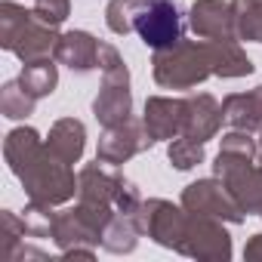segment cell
Wrapping results in <instances>:
<instances>
[{
  "label": "cell",
  "mask_w": 262,
  "mask_h": 262,
  "mask_svg": "<svg viewBox=\"0 0 262 262\" xmlns=\"http://www.w3.org/2000/svg\"><path fill=\"white\" fill-rule=\"evenodd\" d=\"M4 155H7L13 173L22 179L31 201L56 207V204H65L74 198V191H77L74 173L68 170V164L53 158L47 145H40V136L34 129H28V126L13 129L7 136Z\"/></svg>",
  "instance_id": "1"
},
{
  "label": "cell",
  "mask_w": 262,
  "mask_h": 262,
  "mask_svg": "<svg viewBox=\"0 0 262 262\" xmlns=\"http://www.w3.org/2000/svg\"><path fill=\"white\" fill-rule=\"evenodd\" d=\"M213 71V47L210 43H173L155 53V80L167 90L198 86Z\"/></svg>",
  "instance_id": "2"
},
{
  "label": "cell",
  "mask_w": 262,
  "mask_h": 262,
  "mask_svg": "<svg viewBox=\"0 0 262 262\" xmlns=\"http://www.w3.org/2000/svg\"><path fill=\"white\" fill-rule=\"evenodd\" d=\"M0 13H4V47L13 50L22 62L47 59L56 50L59 37L37 13H25L16 4H4Z\"/></svg>",
  "instance_id": "3"
},
{
  "label": "cell",
  "mask_w": 262,
  "mask_h": 262,
  "mask_svg": "<svg viewBox=\"0 0 262 262\" xmlns=\"http://www.w3.org/2000/svg\"><path fill=\"white\" fill-rule=\"evenodd\" d=\"M182 256H194V259H228L231 256V237L228 231L219 225L216 216H204V213H188V225H185V237L179 247Z\"/></svg>",
  "instance_id": "4"
},
{
  "label": "cell",
  "mask_w": 262,
  "mask_h": 262,
  "mask_svg": "<svg viewBox=\"0 0 262 262\" xmlns=\"http://www.w3.org/2000/svg\"><path fill=\"white\" fill-rule=\"evenodd\" d=\"M182 207L188 213H204V216H216V219H225V222H241L244 219V210H241L237 198L228 191L225 182H216V179H201V182L188 185L185 194H182Z\"/></svg>",
  "instance_id": "5"
},
{
  "label": "cell",
  "mask_w": 262,
  "mask_h": 262,
  "mask_svg": "<svg viewBox=\"0 0 262 262\" xmlns=\"http://www.w3.org/2000/svg\"><path fill=\"white\" fill-rule=\"evenodd\" d=\"M136 31L151 50H167L182 40V19L173 0H148V7L142 10Z\"/></svg>",
  "instance_id": "6"
},
{
  "label": "cell",
  "mask_w": 262,
  "mask_h": 262,
  "mask_svg": "<svg viewBox=\"0 0 262 262\" xmlns=\"http://www.w3.org/2000/svg\"><path fill=\"white\" fill-rule=\"evenodd\" d=\"M155 139L148 136L145 123H136V120H123L117 126H105V136L99 142V161L108 164V167H117L123 161H129L133 155L145 151Z\"/></svg>",
  "instance_id": "7"
},
{
  "label": "cell",
  "mask_w": 262,
  "mask_h": 262,
  "mask_svg": "<svg viewBox=\"0 0 262 262\" xmlns=\"http://www.w3.org/2000/svg\"><path fill=\"white\" fill-rule=\"evenodd\" d=\"M191 28L204 40H237L234 7L219 0H198L191 7Z\"/></svg>",
  "instance_id": "8"
},
{
  "label": "cell",
  "mask_w": 262,
  "mask_h": 262,
  "mask_svg": "<svg viewBox=\"0 0 262 262\" xmlns=\"http://www.w3.org/2000/svg\"><path fill=\"white\" fill-rule=\"evenodd\" d=\"M185 126V102L182 99H148L145 105V129L151 139H173L182 136Z\"/></svg>",
  "instance_id": "9"
},
{
  "label": "cell",
  "mask_w": 262,
  "mask_h": 262,
  "mask_svg": "<svg viewBox=\"0 0 262 262\" xmlns=\"http://www.w3.org/2000/svg\"><path fill=\"white\" fill-rule=\"evenodd\" d=\"M99 53H102V43L93 34H86V31H68V34H62L59 43H56V50H53V56L62 65H68L71 71H80V74L90 71V68H99Z\"/></svg>",
  "instance_id": "10"
},
{
  "label": "cell",
  "mask_w": 262,
  "mask_h": 262,
  "mask_svg": "<svg viewBox=\"0 0 262 262\" xmlns=\"http://www.w3.org/2000/svg\"><path fill=\"white\" fill-rule=\"evenodd\" d=\"M219 123H222V108L216 105L213 96L201 93V96L185 99V126H182V136L207 142L210 136H216Z\"/></svg>",
  "instance_id": "11"
},
{
  "label": "cell",
  "mask_w": 262,
  "mask_h": 262,
  "mask_svg": "<svg viewBox=\"0 0 262 262\" xmlns=\"http://www.w3.org/2000/svg\"><path fill=\"white\" fill-rule=\"evenodd\" d=\"M83 139H86V133H83V123L80 120H74V117H62L53 129H50V139H47V148H50V155L53 158H59L62 164H77L80 161V155H83Z\"/></svg>",
  "instance_id": "12"
},
{
  "label": "cell",
  "mask_w": 262,
  "mask_h": 262,
  "mask_svg": "<svg viewBox=\"0 0 262 262\" xmlns=\"http://www.w3.org/2000/svg\"><path fill=\"white\" fill-rule=\"evenodd\" d=\"M222 117L234 126V129H262V86H256L253 93H234L222 102Z\"/></svg>",
  "instance_id": "13"
},
{
  "label": "cell",
  "mask_w": 262,
  "mask_h": 262,
  "mask_svg": "<svg viewBox=\"0 0 262 262\" xmlns=\"http://www.w3.org/2000/svg\"><path fill=\"white\" fill-rule=\"evenodd\" d=\"M139 225L133 216H126V213H114L108 219V225L102 228V237H99V247H105L108 253H129L136 247V237H139Z\"/></svg>",
  "instance_id": "14"
},
{
  "label": "cell",
  "mask_w": 262,
  "mask_h": 262,
  "mask_svg": "<svg viewBox=\"0 0 262 262\" xmlns=\"http://www.w3.org/2000/svg\"><path fill=\"white\" fill-rule=\"evenodd\" d=\"M19 83L34 96V99H43L56 90L59 83V74H56V65L50 59H34V62H25V71L19 77Z\"/></svg>",
  "instance_id": "15"
},
{
  "label": "cell",
  "mask_w": 262,
  "mask_h": 262,
  "mask_svg": "<svg viewBox=\"0 0 262 262\" xmlns=\"http://www.w3.org/2000/svg\"><path fill=\"white\" fill-rule=\"evenodd\" d=\"M234 25L237 40H259L262 43V0H234Z\"/></svg>",
  "instance_id": "16"
},
{
  "label": "cell",
  "mask_w": 262,
  "mask_h": 262,
  "mask_svg": "<svg viewBox=\"0 0 262 262\" xmlns=\"http://www.w3.org/2000/svg\"><path fill=\"white\" fill-rule=\"evenodd\" d=\"M148 7V0H111L108 4V28L114 34H126V31H133L142 10Z\"/></svg>",
  "instance_id": "17"
},
{
  "label": "cell",
  "mask_w": 262,
  "mask_h": 262,
  "mask_svg": "<svg viewBox=\"0 0 262 262\" xmlns=\"http://www.w3.org/2000/svg\"><path fill=\"white\" fill-rule=\"evenodd\" d=\"M34 102H37V99H34L22 83H7L4 93H0V108H4V114L13 117V120L28 117V114L34 111Z\"/></svg>",
  "instance_id": "18"
},
{
  "label": "cell",
  "mask_w": 262,
  "mask_h": 262,
  "mask_svg": "<svg viewBox=\"0 0 262 262\" xmlns=\"http://www.w3.org/2000/svg\"><path fill=\"white\" fill-rule=\"evenodd\" d=\"M170 161L176 170H191L194 164L204 161V142L198 139H188V136H179L170 142Z\"/></svg>",
  "instance_id": "19"
},
{
  "label": "cell",
  "mask_w": 262,
  "mask_h": 262,
  "mask_svg": "<svg viewBox=\"0 0 262 262\" xmlns=\"http://www.w3.org/2000/svg\"><path fill=\"white\" fill-rule=\"evenodd\" d=\"M34 13L56 28L68 19V0H34Z\"/></svg>",
  "instance_id": "20"
},
{
  "label": "cell",
  "mask_w": 262,
  "mask_h": 262,
  "mask_svg": "<svg viewBox=\"0 0 262 262\" xmlns=\"http://www.w3.org/2000/svg\"><path fill=\"white\" fill-rule=\"evenodd\" d=\"M244 259H250V262H259L262 259V234H253L250 237V244L244 247Z\"/></svg>",
  "instance_id": "21"
},
{
  "label": "cell",
  "mask_w": 262,
  "mask_h": 262,
  "mask_svg": "<svg viewBox=\"0 0 262 262\" xmlns=\"http://www.w3.org/2000/svg\"><path fill=\"white\" fill-rule=\"evenodd\" d=\"M259 155H262V148H259Z\"/></svg>",
  "instance_id": "22"
}]
</instances>
